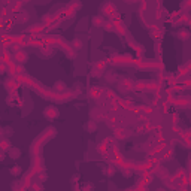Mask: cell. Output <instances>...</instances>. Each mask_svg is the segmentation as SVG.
<instances>
[{
  "instance_id": "cell-3",
  "label": "cell",
  "mask_w": 191,
  "mask_h": 191,
  "mask_svg": "<svg viewBox=\"0 0 191 191\" xmlns=\"http://www.w3.org/2000/svg\"><path fill=\"white\" fill-rule=\"evenodd\" d=\"M188 36H190L188 30H181V31H179V39H182V41H187V39H188Z\"/></svg>"
},
{
  "instance_id": "cell-2",
  "label": "cell",
  "mask_w": 191,
  "mask_h": 191,
  "mask_svg": "<svg viewBox=\"0 0 191 191\" xmlns=\"http://www.w3.org/2000/svg\"><path fill=\"white\" fill-rule=\"evenodd\" d=\"M10 146H9V142L6 141V139H3V141H0V149L2 151H5V149H9Z\"/></svg>"
},
{
  "instance_id": "cell-4",
  "label": "cell",
  "mask_w": 191,
  "mask_h": 191,
  "mask_svg": "<svg viewBox=\"0 0 191 191\" xmlns=\"http://www.w3.org/2000/svg\"><path fill=\"white\" fill-rule=\"evenodd\" d=\"M20 173H21V167H20V166H15V167H12V169H10V175L18 176Z\"/></svg>"
},
{
  "instance_id": "cell-5",
  "label": "cell",
  "mask_w": 191,
  "mask_h": 191,
  "mask_svg": "<svg viewBox=\"0 0 191 191\" xmlns=\"http://www.w3.org/2000/svg\"><path fill=\"white\" fill-rule=\"evenodd\" d=\"M5 160V151L0 149V161H3Z\"/></svg>"
},
{
  "instance_id": "cell-1",
  "label": "cell",
  "mask_w": 191,
  "mask_h": 191,
  "mask_svg": "<svg viewBox=\"0 0 191 191\" xmlns=\"http://www.w3.org/2000/svg\"><path fill=\"white\" fill-rule=\"evenodd\" d=\"M20 155H21V149H18V148H9V157L10 158L17 160V158H20Z\"/></svg>"
}]
</instances>
